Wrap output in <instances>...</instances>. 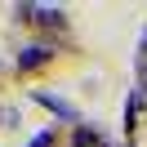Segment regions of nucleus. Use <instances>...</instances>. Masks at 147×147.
<instances>
[{
    "mask_svg": "<svg viewBox=\"0 0 147 147\" xmlns=\"http://www.w3.org/2000/svg\"><path fill=\"white\" fill-rule=\"evenodd\" d=\"M18 22H31V27H49V31H67V9L58 5H18Z\"/></svg>",
    "mask_w": 147,
    "mask_h": 147,
    "instance_id": "obj_1",
    "label": "nucleus"
},
{
    "mask_svg": "<svg viewBox=\"0 0 147 147\" xmlns=\"http://www.w3.org/2000/svg\"><path fill=\"white\" fill-rule=\"evenodd\" d=\"M31 102H40V107H49L54 116H63V120H76L80 125V111L71 107L67 98H58V94H45V89H31Z\"/></svg>",
    "mask_w": 147,
    "mask_h": 147,
    "instance_id": "obj_2",
    "label": "nucleus"
},
{
    "mask_svg": "<svg viewBox=\"0 0 147 147\" xmlns=\"http://www.w3.org/2000/svg\"><path fill=\"white\" fill-rule=\"evenodd\" d=\"M49 58H54V45H27L18 54V71H36V67H45Z\"/></svg>",
    "mask_w": 147,
    "mask_h": 147,
    "instance_id": "obj_3",
    "label": "nucleus"
},
{
    "mask_svg": "<svg viewBox=\"0 0 147 147\" xmlns=\"http://www.w3.org/2000/svg\"><path fill=\"white\" fill-rule=\"evenodd\" d=\"M71 147H107V138H102V129H98V125L80 120V125L71 129Z\"/></svg>",
    "mask_w": 147,
    "mask_h": 147,
    "instance_id": "obj_4",
    "label": "nucleus"
},
{
    "mask_svg": "<svg viewBox=\"0 0 147 147\" xmlns=\"http://www.w3.org/2000/svg\"><path fill=\"white\" fill-rule=\"evenodd\" d=\"M27 147H54V129H40V134L36 138H31V143Z\"/></svg>",
    "mask_w": 147,
    "mask_h": 147,
    "instance_id": "obj_5",
    "label": "nucleus"
},
{
    "mask_svg": "<svg viewBox=\"0 0 147 147\" xmlns=\"http://www.w3.org/2000/svg\"><path fill=\"white\" fill-rule=\"evenodd\" d=\"M129 147H134V143H129Z\"/></svg>",
    "mask_w": 147,
    "mask_h": 147,
    "instance_id": "obj_6",
    "label": "nucleus"
},
{
    "mask_svg": "<svg viewBox=\"0 0 147 147\" xmlns=\"http://www.w3.org/2000/svg\"><path fill=\"white\" fill-rule=\"evenodd\" d=\"M107 147H111V143H107Z\"/></svg>",
    "mask_w": 147,
    "mask_h": 147,
    "instance_id": "obj_7",
    "label": "nucleus"
}]
</instances>
